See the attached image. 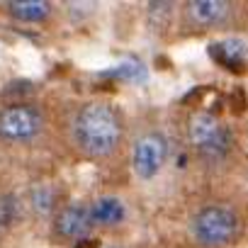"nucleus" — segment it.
<instances>
[{
  "instance_id": "obj_7",
  "label": "nucleus",
  "mask_w": 248,
  "mask_h": 248,
  "mask_svg": "<svg viewBox=\"0 0 248 248\" xmlns=\"http://www.w3.org/2000/svg\"><path fill=\"white\" fill-rule=\"evenodd\" d=\"M93 229H95V221H93L90 204H83V202L61 207L54 214V224H51L54 241L63 246H78L80 241L90 238Z\"/></svg>"
},
{
  "instance_id": "obj_13",
  "label": "nucleus",
  "mask_w": 248,
  "mask_h": 248,
  "mask_svg": "<svg viewBox=\"0 0 248 248\" xmlns=\"http://www.w3.org/2000/svg\"><path fill=\"white\" fill-rule=\"evenodd\" d=\"M243 180H246V183H248V161H246V163H243Z\"/></svg>"
},
{
  "instance_id": "obj_14",
  "label": "nucleus",
  "mask_w": 248,
  "mask_h": 248,
  "mask_svg": "<svg viewBox=\"0 0 248 248\" xmlns=\"http://www.w3.org/2000/svg\"><path fill=\"white\" fill-rule=\"evenodd\" d=\"M109 248H122V246H109Z\"/></svg>"
},
{
  "instance_id": "obj_11",
  "label": "nucleus",
  "mask_w": 248,
  "mask_h": 248,
  "mask_svg": "<svg viewBox=\"0 0 248 248\" xmlns=\"http://www.w3.org/2000/svg\"><path fill=\"white\" fill-rule=\"evenodd\" d=\"M97 246H100V243H97V241H95V238L90 236V238L80 241V243H78V246H73V248H97Z\"/></svg>"
},
{
  "instance_id": "obj_10",
  "label": "nucleus",
  "mask_w": 248,
  "mask_h": 248,
  "mask_svg": "<svg viewBox=\"0 0 248 248\" xmlns=\"http://www.w3.org/2000/svg\"><path fill=\"white\" fill-rule=\"evenodd\" d=\"M114 76L122 80H141L146 76V71L139 61H124L119 68H114Z\"/></svg>"
},
{
  "instance_id": "obj_9",
  "label": "nucleus",
  "mask_w": 248,
  "mask_h": 248,
  "mask_svg": "<svg viewBox=\"0 0 248 248\" xmlns=\"http://www.w3.org/2000/svg\"><path fill=\"white\" fill-rule=\"evenodd\" d=\"M8 15L15 22L39 25V22L49 20L51 5L44 3V0H13V3H8Z\"/></svg>"
},
{
  "instance_id": "obj_1",
  "label": "nucleus",
  "mask_w": 248,
  "mask_h": 248,
  "mask_svg": "<svg viewBox=\"0 0 248 248\" xmlns=\"http://www.w3.org/2000/svg\"><path fill=\"white\" fill-rule=\"evenodd\" d=\"M71 139L88 158L100 161L112 156L124 139L122 112L105 100L80 105L71 122Z\"/></svg>"
},
{
  "instance_id": "obj_12",
  "label": "nucleus",
  "mask_w": 248,
  "mask_h": 248,
  "mask_svg": "<svg viewBox=\"0 0 248 248\" xmlns=\"http://www.w3.org/2000/svg\"><path fill=\"white\" fill-rule=\"evenodd\" d=\"M8 229H10V226H8V224H5L3 219H0V238H3V236H5V231H8Z\"/></svg>"
},
{
  "instance_id": "obj_16",
  "label": "nucleus",
  "mask_w": 248,
  "mask_h": 248,
  "mask_svg": "<svg viewBox=\"0 0 248 248\" xmlns=\"http://www.w3.org/2000/svg\"><path fill=\"white\" fill-rule=\"evenodd\" d=\"M246 231H248V226H246Z\"/></svg>"
},
{
  "instance_id": "obj_15",
  "label": "nucleus",
  "mask_w": 248,
  "mask_h": 248,
  "mask_svg": "<svg viewBox=\"0 0 248 248\" xmlns=\"http://www.w3.org/2000/svg\"><path fill=\"white\" fill-rule=\"evenodd\" d=\"M246 141H248V129H246Z\"/></svg>"
},
{
  "instance_id": "obj_5",
  "label": "nucleus",
  "mask_w": 248,
  "mask_h": 248,
  "mask_svg": "<svg viewBox=\"0 0 248 248\" xmlns=\"http://www.w3.org/2000/svg\"><path fill=\"white\" fill-rule=\"evenodd\" d=\"M44 129V114L27 102H10L0 107V141L3 144H32Z\"/></svg>"
},
{
  "instance_id": "obj_8",
  "label": "nucleus",
  "mask_w": 248,
  "mask_h": 248,
  "mask_svg": "<svg viewBox=\"0 0 248 248\" xmlns=\"http://www.w3.org/2000/svg\"><path fill=\"white\" fill-rule=\"evenodd\" d=\"M90 212H93L95 226H117V224L124 221V217H127V209H124L122 200L114 197V195H102V197H97V200L90 204Z\"/></svg>"
},
{
  "instance_id": "obj_3",
  "label": "nucleus",
  "mask_w": 248,
  "mask_h": 248,
  "mask_svg": "<svg viewBox=\"0 0 248 248\" xmlns=\"http://www.w3.org/2000/svg\"><path fill=\"white\" fill-rule=\"evenodd\" d=\"M187 141H190L192 151L209 166L226 163L236 151L233 129L219 114H214L209 109H200L190 117V122H187Z\"/></svg>"
},
{
  "instance_id": "obj_6",
  "label": "nucleus",
  "mask_w": 248,
  "mask_h": 248,
  "mask_svg": "<svg viewBox=\"0 0 248 248\" xmlns=\"http://www.w3.org/2000/svg\"><path fill=\"white\" fill-rule=\"evenodd\" d=\"M168 156H170L168 137L161 129H149L139 134L132 146V173L139 180L149 183L163 170V166L168 163Z\"/></svg>"
},
{
  "instance_id": "obj_2",
  "label": "nucleus",
  "mask_w": 248,
  "mask_h": 248,
  "mask_svg": "<svg viewBox=\"0 0 248 248\" xmlns=\"http://www.w3.org/2000/svg\"><path fill=\"white\" fill-rule=\"evenodd\" d=\"M248 217L233 202H207L190 219V236L200 248H231L246 233Z\"/></svg>"
},
{
  "instance_id": "obj_4",
  "label": "nucleus",
  "mask_w": 248,
  "mask_h": 248,
  "mask_svg": "<svg viewBox=\"0 0 248 248\" xmlns=\"http://www.w3.org/2000/svg\"><path fill=\"white\" fill-rule=\"evenodd\" d=\"M180 17L192 32L241 30L248 22V8L229 0H190L183 5Z\"/></svg>"
}]
</instances>
